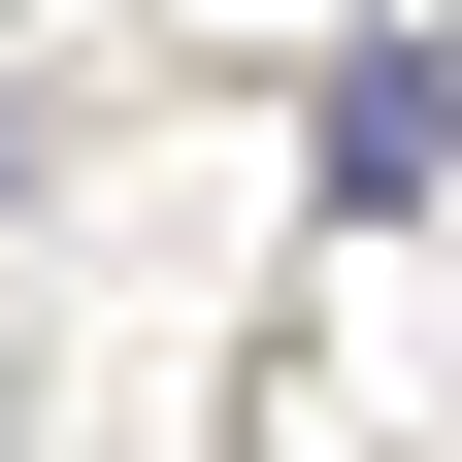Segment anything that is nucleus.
Masks as SVG:
<instances>
[{
  "mask_svg": "<svg viewBox=\"0 0 462 462\" xmlns=\"http://www.w3.org/2000/svg\"><path fill=\"white\" fill-rule=\"evenodd\" d=\"M430 165H462V33H430V0H396L364 67H330V199H430Z\"/></svg>",
  "mask_w": 462,
  "mask_h": 462,
  "instance_id": "1",
  "label": "nucleus"
}]
</instances>
